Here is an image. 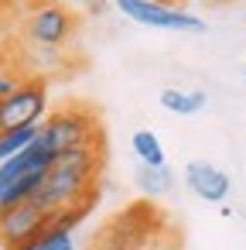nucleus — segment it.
<instances>
[{"label": "nucleus", "instance_id": "obj_8", "mask_svg": "<svg viewBox=\"0 0 246 250\" xmlns=\"http://www.w3.org/2000/svg\"><path fill=\"white\" fill-rule=\"evenodd\" d=\"M185 182L205 202H226L229 188H232V178L222 168H215L212 161H188L185 165Z\"/></svg>", "mask_w": 246, "mask_h": 250}, {"label": "nucleus", "instance_id": "obj_19", "mask_svg": "<svg viewBox=\"0 0 246 250\" xmlns=\"http://www.w3.org/2000/svg\"><path fill=\"white\" fill-rule=\"evenodd\" d=\"M243 72H246V69H243Z\"/></svg>", "mask_w": 246, "mask_h": 250}, {"label": "nucleus", "instance_id": "obj_11", "mask_svg": "<svg viewBox=\"0 0 246 250\" xmlns=\"http://www.w3.org/2000/svg\"><path fill=\"white\" fill-rule=\"evenodd\" d=\"M161 106L168 110V113H178V117H195V113H202L205 110V103H208V93L205 89H174V86H168V89H161Z\"/></svg>", "mask_w": 246, "mask_h": 250}, {"label": "nucleus", "instance_id": "obj_18", "mask_svg": "<svg viewBox=\"0 0 246 250\" xmlns=\"http://www.w3.org/2000/svg\"><path fill=\"white\" fill-rule=\"evenodd\" d=\"M215 4H219V0H215Z\"/></svg>", "mask_w": 246, "mask_h": 250}, {"label": "nucleus", "instance_id": "obj_14", "mask_svg": "<svg viewBox=\"0 0 246 250\" xmlns=\"http://www.w3.org/2000/svg\"><path fill=\"white\" fill-rule=\"evenodd\" d=\"M137 185H140L147 195H164V192L171 188V168H168V165H157V168L140 165V168H137Z\"/></svg>", "mask_w": 246, "mask_h": 250}, {"label": "nucleus", "instance_id": "obj_2", "mask_svg": "<svg viewBox=\"0 0 246 250\" xmlns=\"http://www.w3.org/2000/svg\"><path fill=\"white\" fill-rule=\"evenodd\" d=\"M86 250H181L171 219L154 202H133L106 219L86 243Z\"/></svg>", "mask_w": 246, "mask_h": 250}, {"label": "nucleus", "instance_id": "obj_7", "mask_svg": "<svg viewBox=\"0 0 246 250\" xmlns=\"http://www.w3.org/2000/svg\"><path fill=\"white\" fill-rule=\"evenodd\" d=\"M120 7L123 18H130L133 24H144V28H161V31H195L202 35L205 31V21L188 14L185 7H168V4H157V0H113Z\"/></svg>", "mask_w": 246, "mask_h": 250}, {"label": "nucleus", "instance_id": "obj_5", "mask_svg": "<svg viewBox=\"0 0 246 250\" xmlns=\"http://www.w3.org/2000/svg\"><path fill=\"white\" fill-rule=\"evenodd\" d=\"M79 31V18L72 11H65L62 4H45V7H35L24 21V42L28 48H52V52H62L72 45Z\"/></svg>", "mask_w": 246, "mask_h": 250}, {"label": "nucleus", "instance_id": "obj_10", "mask_svg": "<svg viewBox=\"0 0 246 250\" xmlns=\"http://www.w3.org/2000/svg\"><path fill=\"white\" fill-rule=\"evenodd\" d=\"M31 62L14 48V45H0V100L11 96L14 89H21L31 79Z\"/></svg>", "mask_w": 246, "mask_h": 250}, {"label": "nucleus", "instance_id": "obj_16", "mask_svg": "<svg viewBox=\"0 0 246 250\" xmlns=\"http://www.w3.org/2000/svg\"><path fill=\"white\" fill-rule=\"evenodd\" d=\"M0 7H4V0H0Z\"/></svg>", "mask_w": 246, "mask_h": 250}, {"label": "nucleus", "instance_id": "obj_1", "mask_svg": "<svg viewBox=\"0 0 246 250\" xmlns=\"http://www.w3.org/2000/svg\"><path fill=\"white\" fill-rule=\"evenodd\" d=\"M103 171H106V137L65 147L48 165L35 202L48 212H93L103 192Z\"/></svg>", "mask_w": 246, "mask_h": 250}, {"label": "nucleus", "instance_id": "obj_12", "mask_svg": "<svg viewBox=\"0 0 246 250\" xmlns=\"http://www.w3.org/2000/svg\"><path fill=\"white\" fill-rule=\"evenodd\" d=\"M41 124H28V127H14V130H0V161H7L14 154H21L24 147L35 144Z\"/></svg>", "mask_w": 246, "mask_h": 250}, {"label": "nucleus", "instance_id": "obj_15", "mask_svg": "<svg viewBox=\"0 0 246 250\" xmlns=\"http://www.w3.org/2000/svg\"><path fill=\"white\" fill-rule=\"evenodd\" d=\"M35 250H79L76 247V236H72V229H52Z\"/></svg>", "mask_w": 246, "mask_h": 250}, {"label": "nucleus", "instance_id": "obj_13", "mask_svg": "<svg viewBox=\"0 0 246 250\" xmlns=\"http://www.w3.org/2000/svg\"><path fill=\"white\" fill-rule=\"evenodd\" d=\"M130 144H133V154L140 158V165H151V168L164 165V144L157 141V134H151V130H137V134L130 137Z\"/></svg>", "mask_w": 246, "mask_h": 250}, {"label": "nucleus", "instance_id": "obj_9", "mask_svg": "<svg viewBox=\"0 0 246 250\" xmlns=\"http://www.w3.org/2000/svg\"><path fill=\"white\" fill-rule=\"evenodd\" d=\"M52 161H55V154H48L45 147H38V137H35L31 147H24L21 154L7 158V161H0V195H4V188L11 182H18V178H24L31 171H48Z\"/></svg>", "mask_w": 246, "mask_h": 250}, {"label": "nucleus", "instance_id": "obj_6", "mask_svg": "<svg viewBox=\"0 0 246 250\" xmlns=\"http://www.w3.org/2000/svg\"><path fill=\"white\" fill-rule=\"evenodd\" d=\"M48 79L45 76H31L21 89H14L11 96L0 100V130H14V127H28V124H41L48 117Z\"/></svg>", "mask_w": 246, "mask_h": 250}, {"label": "nucleus", "instance_id": "obj_17", "mask_svg": "<svg viewBox=\"0 0 246 250\" xmlns=\"http://www.w3.org/2000/svg\"><path fill=\"white\" fill-rule=\"evenodd\" d=\"M212 4H215V0H212Z\"/></svg>", "mask_w": 246, "mask_h": 250}, {"label": "nucleus", "instance_id": "obj_4", "mask_svg": "<svg viewBox=\"0 0 246 250\" xmlns=\"http://www.w3.org/2000/svg\"><path fill=\"white\" fill-rule=\"evenodd\" d=\"M55 229V212L41 209L35 199L0 206V247L4 250H35Z\"/></svg>", "mask_w": 246, "mask_h": 250}, {"label": "nucleus", "instance_id": "obj_3", "mask_svg": "<svg viewBox=\"0 0 246 250\" xmlns=\"http://www.w3.org/2000/svg\"><path fill=\"white\" fill-rule=\"evenodd\" d=\"M103 120L89 103H65L58 110H48V117L41 120L38 130V147H45L48 154H62L65 147L76 144H89V141H103Z\"/></svg>", "mask_w": 246, "mask_h": 250}]
</instances>
